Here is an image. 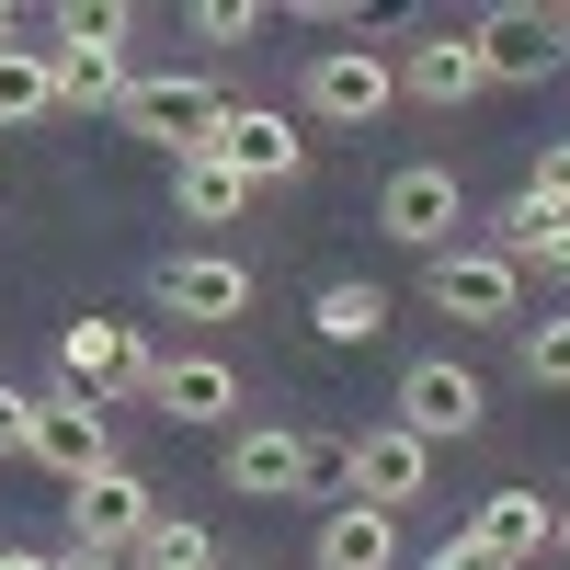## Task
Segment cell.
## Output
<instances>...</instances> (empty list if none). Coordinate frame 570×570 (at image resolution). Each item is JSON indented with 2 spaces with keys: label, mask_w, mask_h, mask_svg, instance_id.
<instances>
[{
  "label": "cell",
  "mask_w": 570,
  "mask_h": 570,
  "mask_svg": "<svg viewBox=\"0 0 570 570\" xmlns=\"http://www.w3.org/2000/svg\"><path fill=\"white\" fill-rule=\"evenodd\" d=\"M206 149H217L228 171H240V183H297V171H308V137L285 126L274 104H228V115H217V137H206Z\"/></svg>",
  "instance_id": "cell-11"
},
{
  "label": "cell",
  "mask_w": 570,
  "mask_h": 570,
  "mask_svg": "<svg viewBox=\"0 0 570 570\" xmlns=\"http://www.w3.org/2000/svg\"><path fill=\"white\" fill-rule=\"evenodd\" d=\"M149 400H160L171 422H228V411H240V376H228L217 354H171V365L149 376Z\"/></svg>",
  "instance_id": "cell-16"
},
{
  "label": "cell",
  "mask_w": 570,
  "mask_h": 570,
  "mask_svg": "<svg viewBox=\"0 0 570 570\" xmlns=\"http://www.w3.org/2000/svg\"><path fill=\"white\" fill-rule=\"evenodd\" d=\"M389 104H400V58H376V46H320V58H308V115L376 126Z\"/></svg>",
  "instance_id": "cell-7"
},
{
  "label": "cell",
  "mask_w": 570,
  "mask_h": 570,
  "mask_svg": "<svg viewBox=\"0 0 570 570\" xmlns=\"http://www.w3.org/2000/svg\"><path fill=\"white\" fill-rule=\"evenodd\" d=\"M468 46H480V80H548L570 58V12H537V0H502V12L468 23Z\"/></svg>",
  "instance_id": "cell-4"
},
{
  "label": "cell",
  "mask_w": 570,
  "mask_h": 570,
  "mask_svg": "<svg viewBox=\"0 0 570 570\" xmlns=\"http://www.w3.org/2000/svg\"><path fill=\"white\" fill-rule=\"evenodd\" d=\"M217 91L195 80V69H171V80H126V104H115V126L126 137H149V149H171V160H195L206 137H217Z\"/></svg>",
  "instance_id": "cell-3"
},
{
  "label": "cell",
  "mask_w": 570,
  "mask_h": 570,
  "mask_svg": "<svg viewBox=\"0 0 570 570\" xmlns=\"http://www.w3.org/2000/svg\"><path fill=\"white\" fill-rule=\"evenodd\" d=\"M160 308H171V320H240V308H252V263L183 252V263H160Z\"/></svg>",
  "instance_id": "cell-14"
},
{
  "label": "cell",
  "mask_w": 570,
  "mask_h": 570,
  "mask_svg": "<svg viewBox=\"0 0 570 570\" xmlns=\"http://www.w3.org/2000/svg\"><path fill=\"white\" fill-rule=\"evenodd\" d=\"M58 46H126V0H69V12H58Z\"/></svg>",
  "instance_id": "cell-24"
},
{
  "label": "cell",
  "mask_w": 570,
  "mask_h": 570,
  "mask_svg": "<svg viewBox=\"0 0 570 570\" xmlns=\"http://www.w3.org/2000/svg\"><path fill=\"white\" fill-rule=\"evenodd\" d=\"M217 548H206V525H183V513H149V537H137V559L126 570H206Z\"/></svg>",
  "instance_id": "cell-23"
},
{
  "label": "cell",
  "mask_w": 570,
  "mask_h": 570,
  "mask_svg": "<svg viewBox=\"0 0 570 570\" xmlns=\"http://www.w3.org/2000/svg\"><path fill=\"white\" fill-rule=\"evenodd\" d=\"M320 570H400V525H389V513H365V502L320 513Z\"/></svg>",
  "instance_id": "cell-19"
},
{
  "label": "cell",
  "mask_w": 570,
  "mask_h": 570,
  "mask_svg": "<svg viewBox=\"0 0 570 570\" xmlns=\"http://www.w3.org/2000/svg\"><path fill=\"white\" fill-rule=\"evenodd\" d=\"M525 195L570 217V137H548V149H537V183H525Z\"/></svg>",
  "instance_id": "cell-27"
},
{
  "label": "cell",
  "mask_w": 570,
  "mask_h": 570,
  "mask_svg": "<svg viewBox=\"0 0 570 570\" xmlns=\"http://www.w3.org/2000/svg\"><path fill=\"white\" fill-rule=\"evenodd\" d=\"M23 434H35V400H23V389H0V456H23Z\"/></svg>",
  "instance_id": "cell-28"
},
{
  "label": "cell",
  "mask_w": 570,
  "mask_h": 570,
  "mask_svg": "<svg viewBox=\"0 0 570 570\" xmlns=\"http://www.w3.org/2000/svg\"><path fill=\"white\" fill-rule=\"evenodd\" d=\"M46 91H58V104H80V115L126 104V46H46Z\"/></svg>",
  "instance_id": "cell-18"
},
{
  "label": "cell",
  "mask_w": 570,
  "mask_h": 570,
  "mask_svg": "<svg viewBox=\"0 0 570 570\" xmlns=\"http://www.w3.org/2000/svg\"><path fill=\"white\" fill-rule=\"evenodd\" d=\"M171 206H183V217H195V228H228V217H240V206H252V183H240V171H228L217 149H195V160H171Z\"/></svg>",
  "instance_id": "cell-20"
},
{
  "label": "cell",
  "mask_w": 570,
  "mask_h": 570,
  "mask_svg": "<svg viewBox=\"0 0 570 570\" xmlns=\"http://www.w3.org/2000/svg\"><path fill=\"white\" fill-rule=\"evenodd\" d=\"M422 297H434L445 320H513V308H525V274H513L502 252H434V263H422Z\"/></svg>",
  "instance_id": "cell-10"
},
{
  "label": "cell",
  "mask_w": 570,
  "mask_h": 570,
  "mask_svg": "<svg viewBox=\"0 0 570 570\" xmlns=\"http://www.w3.org/2000/svg\"><path fill=\"white\" fill-rule=\"evenodd\" d=\"M308 331H320V343H376V331H389V285H320V297H308Z\"/></svg>",
  "instance_id": "cell-21"
},
{
  "label": "cell",
  "mask_w": 570,
  "mask_h": 570,
  "mask_svg": "<svg viewBox=\"0 0 570 570\" xmlns=\"http://www.w3.org/2000/svg\"><path fill=\"white\" fill-rule=\"evenodd\" d=\"M468 548H480L491 570H525V559H548V548H559V513H548V491H491L480 513H468Z\"/></svg>",
  "instance_id": "cell-13"
},
{
  "label": "cell",
  "mask_w": 570,
  "mask_h": 570,
  "mask_svg": "<svg viewBox=\"0 0 570 570\" xmlns=\"http://www.w3.org/2000/svg\"><path fill=\"white\" fill-rule=\"evenodd\" d=\"M149 376H160V354L137 343L126 320H69V331H58V389H69V400L104 411V400H126V389H149Z\"/></svg>",
  "instance_id": "cell-2"
},
{
  "label": "cell",
  "mask_w": 570,
  "mask_h": 570,
  "mask_svg": "<svg viewBox=\"0 0 570 570\" xmlns=\"http://www.w3.org/2000/svg\"><path fill=\"white\" fill-rule=\"evenodd\" d=\"M456 171L445 160H411V171H389V195H376V228H389V240L400 252H422V263H434V252H456Z\"/></svg>",
  "instance_id": "cell-5"
},
{
  "label": "cell",
  "mask_w": 570,
  "mask_h": 570,
  "mask_svg": "<svg viewBox=\"0 0 570 570\" xmlns=\"http://www.w3.org/2000/svg\"><path fill=\"white\" fill-rule=\"evenodd\" d=\"M0 570H58V559H35V548H0Z\"/></svg>",
  "instance_id": "cell-30"
},
{
  "label": "cell",
  "mask_w": 570,
  "mask_h": 570,
  "mask_svg": "<svg viewBox=\"0 0 570 570\" xmlns=\"http://www.w3.org/2000/svg\"><path fill=\"white\" fill-rule=\"evenodd\" d=\"M400 91H411V104H434V115H456V104H480V46H468V35H422L411 46V58H400Z\"/></svg>",
  "instance_id": "cell-15"
},
{
  "label": "cell",
  "mask_w": 570,
  "mask_h": 570,
  "mask_svg": "<svg viewBox=\"0 0 570 570\" xmlns=\"http://www.w3.org/2000/svg\"><path fill=\"white\" fill-rule=\"evenodd\" d=\"M23 456H35V468H58V480L80 491L91 468H115V434H104V411H91V400H69V389H58V400H35Z\"/></svg>",
  "instance_id": "cell-12"
},
{
  "label": "cell",
  "mask_w": 570,
  "mask_h": 570,
  "mask_svg": "<svg viewBox=\"0 0 570 570\" xmlns=\"http://www.w3.org/2000/svg\"><path fill=\"white\" fill-rule=\"evenodd\" d=\"M559 537H570V525H559Z\"/></svg>",
  "instance_id": "cell-31"
},
{
  "label": "cell",
  "mask_w": 570,
  "mask_h": 570,
  "mask_svg": "<svg viewBox=\"0 0 570 570\" xmlns=\"http://www.w3.org/2000/svg\"><path fill=\"white\" fill-rule=\"evenodd\" d=\"M149 480H137V468L115 456V468H91V480L69 491V525H80V548L91 559H137V537H149Z\"/></svg>",
  "instance_id": "cell-8"
},
{
  "label": "cell",
  "mask_w": 570,
  "mask_h": 570,
  "mask_svg": "<svg viewBox=\"0 0 570 570\" xmlns=\"http://www.w3.org/2000/svg\"><path fill=\"white\" fill-rule=\"evenodd\" d=\"M343 480H354V502H365V513H389V525H400V502L434 491V445L400 434V422H376V434H354V445H343Z\"/></svg>",
  "instance_id": "cell-6"
},
{
  "label": "cell",
  "mask_w": 570,
  "mask_h": 570,
  "mask_svg": "<svg viewBox=\"0 0 570 570\" xmlns=\"http://www.w3.org/2000/svg\"><path fill=\"white\" fill-rule=\"evenodd\" d=\"M491 252L525 274V263H548V274H570V217L559 206H537V195H513L502 217H491Z\"/></svg>",
  "instance_id": "cell-17"
},
{
  "label": "cell",
  "mask_w": 570,
  "mask_h": 570,
  "mask_svg": "<svg viewBox=\"0 0 570 570\" xmlns=\"http://www.w3.org/2000/svg\"><path fill=\"white\" fill-rule=\"evenodd\" d=\"M422 570H491V559H480V548L456 537V548H434V559H422Z\"/></svg>",
  "instance_id": "cell-29"
},
{
  "label": "cell",
  "mask_w": 570,
  "mask_h": 570,
  "mask_svg": "<svg viewBox=\"0 0 570 570\" xmlns=\"http://www.w3.org/2000/svg\"><path fill=\"white\" fill-rule=\"evenodd\" d=\"M331 480H343V445H308V434H285V422L228 434V491L240 502H297V491H331Z\"/></svg>",
  "instance_id": "cell-1"
},
{
  "label": "cell",
  "mask_w": 570,
  "mask_h": 570,
  "mask_svg": "<svg viewBox=\"0 0 570 570\" xmlns=\"http://www.w3.org/2000/svg\"><path fill=\"white\" fill-rule=\"evenodd\" d=\"M525 376H537V389H570V320H537L525 331Z\"/></svg>",
  "instance_id": "cell-25"
},
{
  "label": "cell",
  "mask_w": 570,
  "mask_h": 570,
  "mask_svg": "<svg viewBox=\"0 0 570 570\" xmlns=\"http://www.w3.org/2000/svg\"><path fill=\"white\" fill-rule=\"evenodd\" d=\"M195 35H206V46H240V35H263V12H252V0H206Z\"/></svg>",
  "instance_id": "cell-26"
},
{
  "label": "cell",
  "mask_w": 570,
  "mask_h": 570,
  "mask_svg": "<svg viewBox=\"0 0 570 570\" xmlns=\"http://www.w3.org/2000/svg\"><path fill=\"white\" fill-rule=\"evenodd\" d=\"M58 115V91H46V46H0V126H35Z\"/></svg>",
  "instance_id": "cell-22"
},
{
  "label": "cell",
  "mask_w": 570,
  "mask_h": 570,
  "mask_svg": "<svg viewBox=\"0 0 570 570\" xmlns=\"http://www.w3.org/2000/svg\"><path fill=\"white\" fill-rule=\"evenodd\" d=\"M480 411H491V389H480V376H468L456 354H422V365L400 376V434H422V445L480 434Z\"/></svg>",
  "instance_id": "cell-9"
}]
</instances>
